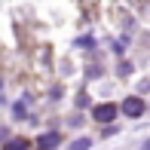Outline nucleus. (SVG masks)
Returning a JSON list of instances; mask_svg holds the SVG:
<instances>
[{"label": "nucleus", "mask_w": 150, "mask_h": 150, "mask_svg": "<svg viewBox=\"0 0 150 150\" xmlns=\"http://www.w3.org/2000/svg\"><path fill=\"white\" fill-rule=\"evenodd\" d=\"M92 117L98 120V122H110V120H117V104H98V107H92Z\"/></svg>", "instance_id": "1"}, {"label": "nucleus", "mask_w": 150, "mask_h": 150, "mask_svg": "<svg viewBox=\"0 0 150 150\" xmlns=\"http://www.w3.org/2000/svg\"><path fill=\"white\" fill-rule=\"evenodd\" d=\"M122 113H126V117H141V113H144V101L141 98H126L122 101Z\"/></svg>", "instance_id": "2"}, {"label": "nucleus", "mask_w": 150, "mask_h": 150, "mask_svg": "<svg viewBox=\"0 0 150 150\" xmlns=\"http://www.w3.org/2000/svg\"><path fill=\"white\" fill-rule=\"evenodd\" d=\"M58 141H61V138H58V132H49V135H40L37 147H40V150H52V147L58 144Z\"/></svg>", "instance_id": "3"}, {"label": "nucleus", "mask_w": 150, "mask_h": 150, "mask_svg": "<svg viewBox=\"0 0 150 150\" xmlns=\"http://www.w3.org/2000/svg\"><path fill=\"white\" fill-rule=\"evenodd\" d=\"M6 150H31V144H28L25 138H12L9 144H6Z\"/></svg>", "instance_id": "4"}, {"label": "nucleus", "mask_w": 150, "mask_h": 150, "mask_svg": "<svg viewBox=\"0 0 150 150\" xmlns=\"http://www.w3.org/2000/svg\"><path fill=\"white\" fill-rule=\"evenodd\" d=\"M89 144H92L89 138H80V141H74V144H71V150H89Z\"/></svg>", "instance_id": "5"}, {"label": "nucleus", "mask_w": 150, "mask_h": 150, "mask_svg": "<svg viewBox=\"0 0 150 150\" xmlns=\"http://www.w3.org/2000/svg\"><path fill=\"white\" fill-rule=\"evenodd\" d=\"M144 150H150V144H147V147H144Z\"/></svg>", "instance_id": "6"}]
</instances>
